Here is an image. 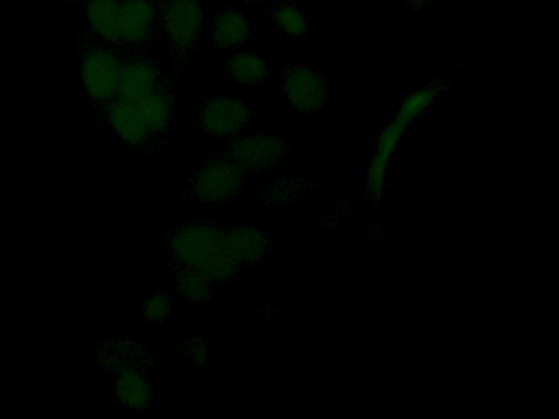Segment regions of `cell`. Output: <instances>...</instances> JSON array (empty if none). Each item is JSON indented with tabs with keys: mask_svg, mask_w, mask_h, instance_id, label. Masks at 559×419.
<instances>
[{
	"mask_svg": "<svg viewBox=\"0 0 559 419\" xmlns=\"http://www.w3.org/2000/svg\"><path fill=\"white\" fill-rule=\"evenodd\" d=\"M96 111L130 153L140 156L166 153L169 133L178 117L175 79L168 74L153 87L119 92L114 100Z\"/></svg>",
	"mask_w": 559,
	"mask_h": 419,
	"instance_id": "cell-1",
	"label": "cell"
},
{
	"mask_svg": "<svg viewBox=\"0 0 559 419\" xmlns=\"http://www.w3.org/2000/svg\"><path fill=\"white\" fill-rule=\"evenodd\" d=\"M87 32L120 51H145L159 33V0H91Z\"/></svg>",
	"mask_w": 559,
	"mask_h": 419,
	"instance_id": "cell-2",
	"label": "cell"
},
{
	"mask_svg": "<svg viewBox=\"0 0 559 419\" xmlns=\"http://www.w3.org/2000/svg\"><path fill=\"white\" fill-rule=\"evenodd\" d=\"M169 264L204 274L212 284H227L240 267L225 241V225L218 222H185L168 235Z\"/></svg>",
	"mask_w": 559,
	"mask_h": 419,
	"instance_id": "cell-3",
	"label": "cell"
},
{
	"mask_svg": "<svg viewBox=\"0 0 559 419\" xmlns=\"http://www.w3.org/2000/svg\"><path fill=\"white\" fill-rule=\"evenodd\" d=\"M126 52L83 29L80 35V85L96 110L116 98Z\"/></svg>",
	"mask_w": 559,
	"mask_h": 419,
	"instance_id": "cell-4",
	"label": "cell"
},
{
	"mask_svg": "<svg viewBox=\"0 0 559 419\" xmlns=\"http://www.w3.org/2000/svg\"><path fill=\"white\" fill-rule=\"evenodd\" d=\"M202 0H159V33L173 68L185 69L204 29Z\"/></svg>",
	"mask_w": 559,
	"mask_h": 419,
	"instance_id": "cell-5",
	"label": "cell"
},
{
	"mask_svg": "<svg viewBox=\"0 0 559 419\" xmlns=\"http://www.w3.org/2000/svg\"><path fill=\"white\" fill-rule=\"evenodd\" d=\"M247 170L228 157H209L194 170L188 182L185 196L198 205H228L243 192Z\"/></svg>",
	"mask_w": 559,
	"mask_h": 419,
	"instance_id": "cell-6",
	"label": "cell"
},
{
	"mask_svg": "<svg viewBox=\"0 0 559 419\" xmlns=\"http://www.w3.org/2000/svg\"><path fill=\"white\" fill-rule=\"evenodd\" d=\"M441 91H443V85H441L440 82H433V84L417 88L414 94L405 98L394 120L382 131L368 172V192L371 193L372 196L379 195V192H381L388 160H391L392 153H394L395 146H397L399 141H401L402 134L405 133L408 124H411L415 118L420 117V115L437 100Z\"/></svg>",
	"mask_w": 559,
	"mask_h": 419,
	"instance_id": "cell-7",
	"label": "cell"
},
{
	"mask_svg": "<svg viewBox=\"0 0 559 419\" xmlns=\"http://www.w3.org/2000/svg\"><path fill=\"white\" fill-rule=\"evenodd\" d=\"M289 153V143L283 134L271 133V131H250L231 137L230 143L225 146V154L237 160L245 170L273 169L277 164L283 163L284 157Z\"/></svg>",
	"mask_w": 559,
	"mask_h": 419,
	"instance_id": "cell-8",
	"label": "cell"
},
{
	"mask_svg": "<svg viewBox=\"0 0 559 419\" xmlns=\"http://www.w3.org/2000/svg\"><path fill=\"white\" fill-rule=\"evenodd\" d=\"M250 120V107L237 95H215L205 98L199 108V130L214 140H225L243 133Z\"/></svg>",
	"mask_w": 559,
	"mask_h": 419,
	"instance_id": "cell-9",
	"label": "cell"
},
{
	"mask_svg": "<svg viewBox=\"0 0 559 419\" xmlns=\"http://www.w3.org/2000/svg\"><path fill=\"white\" fill-rule=\"evenodd\" d=\"M284 97L297 113H319L326 105L329 87L325 77L302 64H293L281 74Z\"/></svg>",
	"mask_w": 559,
	"mask_h": 419,
	"instance_id": "cell-10",
	"label": "cell"
},
{
	"mask_svg": "<svg viewBox=\"0 0 559 419\" xmlns=\"http://www.w3.org/2000/svg\"><path fill=\"white\" fill-rule=\"evenodd\" d=\"M153 367L143 363H129L119 367L110 375L114 376V396L120 408L140 412L148 408L153 398L152 372Z\"/></svg>",
	"mask_w": 559,
	"mask_h": 419,
	"instance_id": "cell-11",
	"label": "cell"
},
{
	"mask_svg": "<svg viewBox=\"0 0 559 419\" xmlns=\"http://www.w3.org/2000/svg\"><path fill=\"white\" fill-rule=\"evenodd\" d=\"M225 241L240 271L263 262L271 248L266 235L248 225L225 226Z\"/></svg>",
	"mask_w": 559,
	"mask_h": 419,
	"instance_id": "cell-12",
	"label": "cell"
},
{
	"mask_svg": "<svg viewBox=\"0 0 559 419\" xmlns=\"http://www.w3.org/2000/svg\"><path fill=\"white\" fill-rule=\"evenodd\" d=\"M129 363L155 367L156 360L146 347L133 339H106L100 344L97 350V366L100 370L110 375L114 370Z\"/></svg>",
	"mask_w": 559,
	"mask_h": 419,
	"instance_id": "cell-13",
	"label": "cell"
},
{
	"mask_svg": "<svg viewBox=\"0 0 559 419\" xmlns=\"http://www.w3.org/2000/svg\"><path fill=\"white\" fill-rule=\"evenodd\" d=\"M250 38V23L243 12L224 9L215 15L209 26V39L214 48L235 49Z\"/></svg>",
	"mask_w": 559,
	"mask_h": 419,
	"instance_id": "cell-14",
	"label": "cell"
},
{
	"mask_svg": "<svg viewBox=\"0 0 559 419\" xmlns=\"http://www.w3.org/2000/svg\"><path fill=\"white\" fill-rule=\"evenodd\" d=\"M173 284L178 290L179 297L185 303L204 304L211 303L214 295V284L201 272L181 265L169 264Z\"/></svg>",
	"mask_w": 559,
	"mask_h": 419,
	"instance_id": "cell-15",
	"label": "cell"
},
{
	"mask_svg": "<svg viewBox=\"0 0 559 419\" xmlns=\"http://www.w3.org/2000/svg\"><path fill=\"white\" fill-rule=\"evenodd\" d=\"M225 71L238 84L253 87L266 81L270 65L258 52H237L225 62Z\"/></svg>",
	"mask_w": 559,
	"mask_h": 419,
	"instance_id": "cell-16",
	"label": "cell"
},
{
	"mask_svg": "<svg viewBox=\"0 0 559 419\" xmlns=\"http://www.w3.org/2000/svg\"><path fill=\"white\" fill-rule=\"evenodd\" d=\"M276 28L289 39H300L307 33V19L299 7L290 2H281L273 13Z\"/></svg>",
	"mask_w": 559,
	"mask_h": 419,
	"instance_id": "cell-17",
	"label": "cell"
},
{
	"mask_svg": "<svg viewBox=\"0 0 559 419\" xmlns=\"http://www.w3.org/2000/svg\"><path fill=\"white\" fill-rule=\"evenodd\" d=\"M173 304L168 294H152L142 298L140 321L150 326H165L171 321Z\"/></svg>",
	"mask_w": 559,
	"mask_h": 419,
	"instance_id": "cell-18",
	"label": "cell"
},
{
	"mask_svg": "<svg viewBox=\"0 0 559 419\" xmlns=\"http://www.w3.org/2000/svg\"><path fill=\"white\" fill-rule=\"evenodd\" d=\"M304 190V183L290 177L267 182V185L261 190L258 199L267 205H284V203L294 202Z\"/></svg>",
	"mask_w": 559,
	"mask_h": 419,
	"instance_id": "cell-19",
	"label": "cell"
},
{
	"mask_svg": "<svg viewBox=\"0 0 559 419\" xmlns=\"http://www.w3.org/2000/svg\"><path fill=\"white\" fill-rule=\"evenodd\" d=\"M179 356L185 362L191 363L192 367L198 369H205L211 366L212 359H214V350H212L211 344L201 337H189V339L182 340L181 346L178 347Z\"/></svg>",
	"mask_w": 559,
	"mask_h": 419,
	"instance_id": "cell-20",
	"label": "cell"
},
{
	"mask_svg": "<svg viewBox=\"0 0 559 419\" xmlns=\"http://www.w3.org/2000/svg\"><path fill=\"white\" fill-rule=\"evenodd\" d=\"M412 5H424V3L430 2V0H407Z\"/></svg>",
	"mask_w": 559,
	"mask_h": 419,
	"instance_id": "cell-21",
	"label": "cell"
},
{
	"mask_svg": "<svg viewBox=\"0 0 559 419\" xmlns=\"http://www.w3.org/2000/svg\"><path fill=\"white\" fill-rule=\"evenodd\" d=\"M64 2H68V3H87V2H91V0H64Z\"/></svg>",
	"mask_w": 559,
	"mask_h": 419,
	"instance_id": "cell-22",
	"label": "cell"
},
{
	"mask_svg": "<svg viewBox=\"0 0 559 419\" xmlns=\"http://www.w3.org/2000/svg\"><path fill=\"white\" fill-rule=\"evenodd\" d=\"M281 2H293V0H281Z\"/></svg>",
	"mask_w": 559,
	"mask_h": 419,
	"instance_id": "cell-23",
	"label": "cell"
}]
</instances>
